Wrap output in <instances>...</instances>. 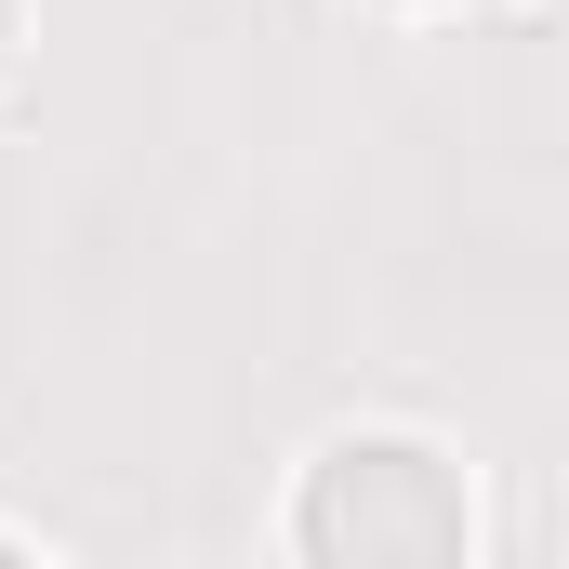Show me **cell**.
Instances as JSON below:
<instances>
[{
  "instance_id": "cell-1",
  "label": "cell",
  "mask_w": 569,
  "mask_h": 569,
  "mask_svg": "<svg viewBox=\"0 0 569 569\" xmlns=\"http://www.w3.org/2000/svg\"><path fill=\"white\" fill-rule=\"evenodd\" d=\"M291 543L305 569H463L477 503L425 437H331L291 490Z\"/></svg>"
},
{
  "instance_id": "cell-2",
  "label": "cell",
  "mask_w": 569,
  "mask_h": 569,
  "mask_svg": "<svg viewBox=\"0 0 569 569\" xmlns=\"http://www.w3.org/2000/svg\"><path fill=\"white\" fill-rule=\"evenodd\" d=\"M0 569H40V557H13V543H0Z\"/></svg>"
}]
</instances>
